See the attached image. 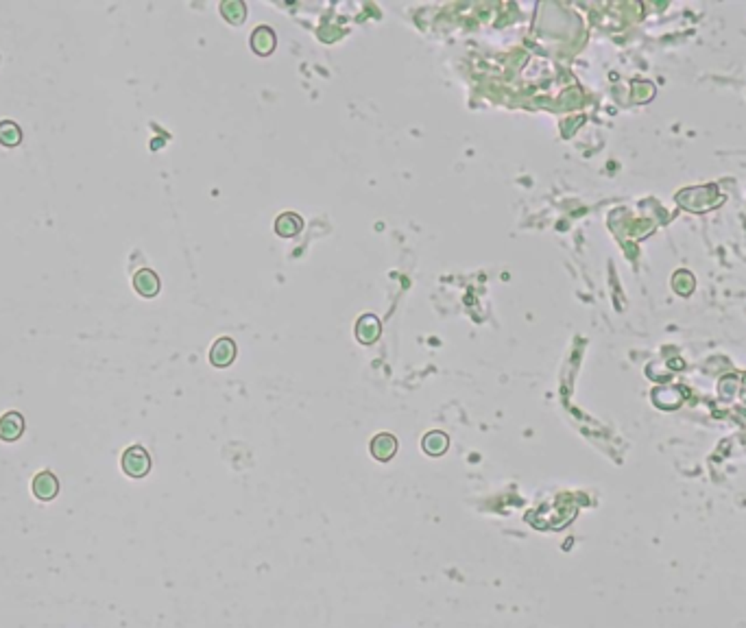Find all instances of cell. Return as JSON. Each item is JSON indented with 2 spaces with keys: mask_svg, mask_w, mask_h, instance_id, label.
Instances as JSON below:
<instances>
[{
  "mask_svg": "<svg viewBox=\"0 0 746 628\" xmlns=\"http://www.w3.org/2000/svg\"><path fill=\"white\" fill-rule=\"evenodd\" d=\"M123 471L131 478H145L151 471V456L142 445H131L120 459Z\"/></svg>",
  "mask_w": 746,
  "mask_h": 628,
  "instance_id": "cell-1",
  "label": "cell"
},
{
  "mask_svg": "<svg viewBox=\"0 0 746 628\" xmlns=\"http://www.w3.org/2000/svg\"><path fill=\"white\" fill-rule=\"evenodd\" d=\"M31 488H33L35 498L42 500V502H48L59 493V480L53 471H40V473L33 476Z\"/></svg>",
  "mask_w": 746,
  "mask_h": 628,
  "instance_id": "cell-2",
  "label": "cell"
},
{
  "mask_svg": "<svg viewBox=\"0 0 746 628\" xmlns=\"http://www.w3.org/2000/svg\"><path fill=\"white\" fill-rule=\"evenodd\" d=\"M24 432V417L16 410H7L0 417V439L3 441H18Z\"/></svg>",
  "mask_w": 746,
  "mask_h": 628,
  "instance_id": "cell-3",
  "label": "cell"
},
{
  "mask_svg": "<svg viewBox=\"0 0 746 628\" xmlns=\"http://www.w3.org/2000/svg\"><path fill=\"white\" fill-rule=\"evenodd\" d=\"M395 451H398V439H395L393 434L382 432V434L373 436V441H371V454H373V459L386 463V461H390V459L395 456Z\"/></svg>",
  "mask_w": 746,
  "mask_h": 628,
  "instance_id": "cell-4",
  "label": "cell"
},
{
  "mask_svg": "<svg viewBox=\"0 0 746 628\" xmlns=\"http://www.w3.org/2000/svg\"><path fill=\"white\" fill-rule=\"evenodd\" d=\"M133 286L142 297H155L160 291V277L151 268H140L133 275Z\"/></svg>",
  "mask_w": 746,
  "mask_h": 628,
  "instance_id": "cell-5",
  "label": "cell"
},
{
  "mask_svg": "<svg viewBox=\"0 0 746 628\" xmlns=\"http://www.w3.org/2000/svg\"><path fill=\"white\" fill-rule=\"evenodd\" d=\"M236 358V345L229 338H219L214 345H212L209 352V360L214 367H227L232 365V360Z\"/></svg>",
  "mask_w": 746,
  "mask_h": 628,
  "instance_id": "cell-6",
  "label": "cell"
},
{
  "mask_svg": "<svg viewBox=\"0 0 746 628\" xmlns=\"http://www.w3.org/2000/svg\"><path fill=\"white\" fill-rule=\"evenodd\" d=\"M380 336V319L373 317V314H363L356 323V338L365 345L375 342Z\"/></svg>",
  "mask_w": 746,
  "mask_h": 628,
  "instance_id": "cell-7",
  "label": "cell"
},
{
  "mask_svg": "<svg viewBox=\"0 0 746 628\" xmlns=\"http://www.w3.org/2000/svg\"><path fill=\"white\" fill-rule=\"evenodd\" d=\"M252 46L258 55H269L275 48V33L269 26H258L252 35Z\"/></svg>",
  "mask_w": 746,
  "mask_h": 628,
  "instance_id": "cell-8",
  "label": "cell"
},
{
  "mask_svg": "<svg viewBox=\"0 0 746 628\" xmlns=\"http://www.w3.org/2000/svg\"><path fill=\"white\" fill-rule=\"evenodd\" d=\"M421 445H423L425 454H430V456H441L450 445V439L445 432H430V434L423 436Z\"/></svg>",
  "mask_w": 746,
  "mask_h": 628,
  "instance_id": "cell-9",
  "label": "cell"
},
{
  "mask_svg": "<svg viewBox=\"0 0 746 628\" xmlns=\"http://www.w3.org/2000/svg\"><path fill=\"white\" fill-rule=\"evenodd\" d=\"M22 142V129L14 120H0V145L18 147Z\"/></svg>",
  "mask_w": 746,
  "mask_h": 628,
  "instance_id": "cell-10",
  "label": "cell"
},
{
  "mask_svg": "<svg viewBox=\"0 0 746 628\" xmlns=\"http://www.w3.org/2000/svg\"><path fill=\"white\" fill-rule=\"evenodd\" d=\"M275 227H277V234H279V236H286V238H291V236H295V234H299V231H301L304 221H301L297 214L286 212V214H281V216L277 219Z\"/></svg>",
  "mask_w": 746,
  "mask_h": 628,
  "instance_id": "cell-11",
  "label": "cell"
},
{
  "mask_svg": "<svg viewBox=\"0 0 746 628\" xmlns=\"http://www.w3.org/2000/svg\"><path fill=\"white\" fill-rule=\"evenodd\" d=\"M223 16L227 18V22H234V24H240L247 16L244 11V5L242 3H225L223 5Z\"/></svg>",
  "mask_w": 746,
  "mask_h": 628,
  "instance_id": "cell-12",
  "label": "cell"
}]
</instances>
